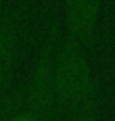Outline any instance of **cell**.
Segmentation results:
<instances>
[{
    "label": "cell",
    "mask_w": 115,
    "mask_h": 121,
    "mask_svg": "<svg viewBox=\"0 0 115 121\" xmlns=\"http://www.w3.org/2000/svg\"><path fill=\"white\" fill-rule=\"evenodd\" d=\"M71 121H96V109H83L73 114Z\"/></svg>",
    "instance_id": "8992f818"
},
{
    "label": "cell",
    "mask_w": 115,
    "mask_h": 121,
    "mask_svg": "<svg viewBox=\"0 0 115 121\" xmlns=\"http://www.w3.org/2000/svg\"><path fill=\"white\" fill-rule=\"evenodd\" d=\"M10 121H39V119H37L34 114H31L29 111H25V109H24V106H22V109L17 111L15 114H14Z\"/></svg>",
    "instance_id": "52a82bcc"
},
{
    "label": "cell",
    "mask_w": 115,
    "mask_h": 121,
    "mask_svg": "<svg viewBox=\"0 0 115 121\" xmlns=\"http://www.w3.org/2000/svg\"><path fill=\"white\" fill-rule=\"evenodd\" d=\"M54 87L58 106L71 114L96 109V79L81 44L63 35L54 54Z\"/></svg>",
    "instance_id": "6da1fadb"
},
{
    "label": "cell",
    "mask_w": 115,
    "mask_h": 121,
    "mask_svg": "<svg viewBox=\"0 0 115 121\" xmlns=\"http://www.w3.org/2000/svg\"><path fill=\"white\" fill-rule=\"evenodd\" d=\"M24 106V81L9 86L0 93V121H10Z\"/></svg>",
    "instance_id": "5b68a950"
},
{
    "label": "cell",
    "mask_w": 115,
    "mask_h": 121,
    "mask_svg": "<svg viewBox=\"0 0 115 121\" xmlns=\"http://www.w3.org/2000/svg\"><path fill=\"white\" fill-rule=\"evenodd\" d=\"M102 10L98 0H66L63 4L64 27L69 39L76 40L83 47L88 45L96 34V24Z\"/></svg>",
    "instance_id": "277c9868"
},
{
    "label": "cell",
    "mask_w": 115,
    "mask_h": 121,
    "mask_svg": "<svg viewBox=\"0 0 115 121\" xmlns=\"http://www.w3.org/2000/svg\"><path fill=\"white\" fill-rule=\"evenodd\" d=\"M58 22L53 15L46 24L31 71L24 81V109L39 121H54L58 106L54 87V54L58 47Z\"/></svg>",
    "instance_id": "7a4b0ae2"
},
{
    "label": "cell",
    "mask_w": 115,
    "mask_h": 121,
    "mask_svg": "<svg viewBox=\"0 0 115 121\" xmlns=\"http://www.w3.org/2000/svg\"><path fill=\"white\" fill-rule=\"evenodd\" d=\"M22 37L20 4H0V93L12 86Z\"/></svg>",
    "instance_id": "3957f363"
}]
</instances>
